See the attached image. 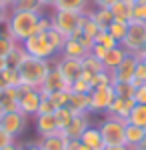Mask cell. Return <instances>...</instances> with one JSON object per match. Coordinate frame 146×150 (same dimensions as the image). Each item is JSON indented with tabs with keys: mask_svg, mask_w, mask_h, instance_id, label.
<instances>
[{
	"mask_svg": "<svg viewBox=\"0 0 146 150\" xmlns=\"http://www.w3.org/2000/svg\"><path fill=\"white\" fill-rule=\"evenodd\" d=\"M96 8H110L114 2H118V0H90Z\"/></svg>",
	"mask_w": 146,
	"mask_h": 150,
	"instance_id": "48",
	"label": "cell"
},
{
	"mask_svg": "<svg viewBox=\"0 0 146 150\" xmlns=\"http://www.w3.org/2000/svg\"><path fill=\"white\" fill-rule=\"evenodd\" d=\"M26 58V52H24V48L18 44V46L12 50L8 56L4 58V64H6V68H12V70H18V66L22 64V60Z\"/></svg>",
	"mask_w": 146,
	"mask_h": 150,
	"instance_id": "29",
	"label": "cell"
},
{
	"mask_svg": "<svg viewBox=\"0 0 146 150\" xmlns=\"http://www.w3.org/2000/svg\"><path fill=\"white\" fill-rule=\"evenodd\" d=\"M42 102V94L38 88H28V86H20V98H18V108L20 112L26 114L28 118H34L38 114V108Z\"/></svg>",
	"mask_w": 146,
	"mask_h": 150,
	"instance_id": "7",
	"label": "cell"
},
{
	"mask_svg": "<svg viewBox=\"0 0 146 150\" xmlns=\"http://www.w3.org/2000/svg\"><path fill=\"white\" fill-rule=\"evenodd\" d=\"M106 32L112 36L114 40L120 44L124 40V36H126V32H128V22H120V20H112L110 22V26L106 28Z\"/></svg>",
	"mask_w": 146,
	"mask_h": 150,
	"instance_id": "30",
	"label": "cell"
},
{
	"mask_svg": "<svg viewBox=\"0 0 146 150\" xmlns=\"http://www.w3.org/2000/svg\"><path fill=\"white\" fill-rule=\"evenodd\" d=\"M92 88H100V86H112L114 82V76L112 72H108V70H100L98 74H94L92 76Z\"/></svg>",
	"mask_w": 146,
	"mask_h": 150,
	"instance_id": "33",
	"label": "cell"
},
{
	"mask_svg": "<svg viewBox=\"0 0 146 150\" xmlns=\"http://www.w3.org/2000/svg\"><path fill=\"white\" fill-rule=\"evenodd\" d=\"M14 142H16V140L12 138L10 134H6V132L0 128V148H2V146H8V144H14Z\"/></svg>",
	"mask_w": 146,
	"mask_h": 150,
	"instance_id": "47",
	"label": "cell"
},
{
	"mask_svg": "<svg viewBox=\"0 0 146 150\" xmlns=\"http://www.w3.org/2000/svg\"><path fill=\"white\" fill-rule=\"evenodd\" d=\"M54 112H56V106L52 104V100H50L48 96H42V102H40V108H38V114H54Z\"/></svg>",
	"mask_w": 146,
	"mask_h": 150,
	"instance_id": "41",
	"label": "cell"
},
{
	"mask_svg": "<svg viewBox=\"0 0 146 150\" xmlns=\"http://www.w3.org/2000/svg\"><path fill=\"white\" fill-rule=\"evenodd\" d=\"M70 90H72V92H78V94H90L92 92V82L84 80V78L80 76L78 80H74L70 84Z\"/></svg>",
	"mask_w": 146,
	"mask_h": 150,
	"instance_id": "38",
	"label": "cell"
},
{
	"mask_svg": "<svg viewBox=\"0 0 146 150\" xmlns=\"http://www.w3.org/2000/svg\"><path fill=\"white\" fill-rule=\"evenodd\" d=\"M12 10L16 12H42V2L40 0H16V4L12 6Z\"/></svg>",
	"mask_w": 146,
	"mask_h": 150,
	"instance_id": "32",
	"label": "cell"
},
{
	"mask_svg": "<svg viewBox=\"0 0 146 150\" xmlns=\"http://www.w3.org/2000/svg\"><path fill=\"white\" fill-rule=\"evenodd\" d=\"M134 0H118L110 6L114 20H120V22H130L132 20V10H134Z\"/></svg>",
	"mask_w": 146,
	"mask_h": 150,
	"instance_id": "18",
	"label": "cell"
},
{
	"mask_svg": "<svg viewBox=\"0 0 146 150\" xmlns=\"http://www.w3.org/2000/svg\"><path fill=\"white\" fill-rule=\"evenodd\" d=\"M90 6V0H58L54 10H70V12H86Z\"/></svg>",
	"mask_w": 146,
	"mask_h": 150,
	"instance_id": "26",
	"label": "cell"
},
{
	"mask_svg": "<svg viewBox=\"0 0 146 150\" xmlns=\"http://www.w3.org/2000/svg\"><path fill=\"white\" fill-rule=\"evenodd\" d=\"M38 146L42 150H66V138L58 132L52 136H44L38 140Z\"/></svg>",
	"mask_w": 146,
	"mask_h": 150,
	"instance_id": "24",
	"label": "cell"
},
{
	"mask_svg": "<svg viewBox=\"0 0 146 150\" xmlns=\"http://www.w3.org/2000/svg\"><path fill=\"white\" fill-rule=\"evenodd\" d=\"M90 96V110L88 114H98V112H104L108 110V106L112 104V100L116 98L112 86H100V88H92Z\"/></svg>",
	"mask_w": 146,
	"mask_h": 150,
	"instance_id": "8",
	"label": "cell"
},
{
	"mask_svg": "<svg viewBox=\"0 0 146 150\" xmlns=\"http://www.w3.org/2000/svg\"><path fill=\"white\" fill-rule=\"evenodd\" d=\"M16 46H18V44H16V42H14L6 32H0V58H2V60L8 56Z\"/></svg>",
	"mask_w": 146,
	"mask_h": 150,
	"instance_id": "35",
	"label": "cell"
},
{
	"mask_svg": "<svg viewBox=\"0 0 146 150\" xmlns=\"http://www.w3.org/2000/svg\"><path fill=\"white\" fill-rule=\"evenodd\" d=\"M10 86H20L18 70L2 68V70H0V90H4V88H10Z\"/></svg>",
	"mask_w": 146,
	"mask_h": 150,
	"instance_id": "28",
	"label": "cell"
},
{
	"mask_svg": "<svg viewBox=\"0 0 146 150\" xmlns=\"http://www.w3.org/2000/svg\"><path fill=\"white\" fill-rule=\"evenodd\" d=\"M136 56H138V58H140V60L146 64V52H140V54H136Z\"/></svg>",
	"mask_w": 146,
	"mask_h": 150,
	"instance_id": "56",
	"label": "cell"
},
{
	"mask_svg": "<svg viewBox=\"0 0 146 150\" xmlns=\"http://www.w3.org/2000/svg\"><path fill=\"white\" fill-rule=\"evenodd\" d=\"M54 68L62 74V78H64L68 84H72L74 80H78L80 76H82V60L60 56V60L54 62Z\"/></svg>",
	"mask_w": 146,
	"mask_h": 150,
	"instance_id": "11",
	"label": "cell"
},
{
	"mask_svg": "<svg viewBox=\"0 0 146 150\" xmlns=\"http://www.w3.org/2000/svg\"><path fill=\"white\" fill-rule=\"evenodd\" d=\"M26 124H28V116L22 114L20 110L18 112H4L2 118H0V128L6 134H10L14 140L26 130Z\"/></svg>",
	"mask_w": 146,
	"mask_h": 150,
	"instance_id": "9",
	"label": "cell"
},
{
	"mask_svg": "<svg viewBox=\"0 0 146 150\" xmlns=\"http://www.w3.org/2000/svg\"><path fill=\"white\" fill-rule=\"evenodd\" d=\"M0 2H2V4H4L6 8H10V10H12V6L16 4V0H0Z\"/></svg>",
	"mask_w": 146,
	"mask_h": 150,
	"instance_id": "52",
	"label": "cell"
},
{
	"mask_svg": "<svg viewBox=\"0 0 146 150\" xmlns=\"http://www.w3.org/2000/svg\"><path fill=\"white\" fill-rule=\"evenodd\" d=\"M42 12H16L10 10V16L6 20V34L10 36L16 44H22L24 40H28L32 34H36V26L40 20Z\"/></svg>",
	"mask_w": 146,
	"mask_h": 150,
	"instance_id": "1",
	"label": "cell"
},
{
	"mask_svg": "<svg viewBox=\"0 0 146 150\" xmlns=\"http://www.w3.org/2000/svg\"><path fill=\"white\" fill-rule=\"evenodd\" d=\"M138 62H140V58L136 56V54H128V56L120 62V66L112 72L114 82H132V80H134Z\"/></svg>",
	"mask_w": 146,
	"mask_h": 150,
	"instance_id": "12",
	"label": "cell"
},
{
	"mask_svg": "<svg viewBox=\"0 0 146 150\" xmlns=\"http://www.w3.org/2000/svg\"><path fill=\"white\" fill-rule=\"evenodd\" d=\"M8 16H10V8H6V6L0 2V24H6Z\"/></svg>",
	"mask_w": 146,
	"mask_h": 150,
	"instance_id": "49",
	"label": "cell"
},
{
	"mask_svg": "<svg viewBox=\"0 0 146 150\" xmlns=\"http://www.w3.org/2000/svg\"><path fill=\"white\" fill-rule=\"evenodd\" d=\"M146 130L140 126H134V124H126V130H124V144L128 146V148L136 150L140 146V142L144 138Z\"/></svg>",
	"mask_w": 146,
	"mask_h": 150,
	"instance_id": "22",
	"label": "cell"
},
{
	"mask_svg": "<svg viewBox=\"0 0 146 150\" xmlns=\"http://www.w3.org/2000/svg\"><path fill=\"white\" fill-rule=\"evenodd\" d=\"M46 36H48V40H50L52 48H54L58 54H60V52H62V48H64V42H66V36L60 34L58 30H54V28H50V30L46 32Z\"/></svg>",
	"mask_w": 146,
	"mask_h": 150,
	"instance_id": "36",
	"label": "cell"
},
{
	"mask_svg": "<svg viewBox=\"0 0 146 150\" xmlns=\"http://www.w3.org/2000/svg\"><path fill=\"white\" fill-rule=\"evenodd\" d=\"M126 124H134V126H140L146 130V104H136L130 110V116H128Z\"/></svg>",
	"mask_w": 146,
	"mask_h": 150,
	"instance_id": "27",
	"label": "cell"
},
{
	"mask_svg": "<svg viewBox=\"0 0 146 150\" xmlns=\"http://www.w3.org/2000/svg\"><path fill=\"white\" fill-rule=\"evenodd\" d=\"M54 116H56V120H58V126H60V130H64V128L70 124V120L74 118V112H72L68 106H62V108H56Z\"/></svg>",
	"mask_w": 146,
	"mask_h": 150,
	"instance_id": "34",
	"label": "cell"
},
{
	"mask_svg": "<svg viewBox=\"0 0 146 150\" xmlns=\"http://www.w3.org/2000/svg\"><path fill=\"white\" fill-rule=\"evenodd\" d=\"M18 98H20V86H10L0 90V110L2 112H18Z\"/></svg>",
	"mask_w": 146,
	"mask_h": 150,
	"instance_id": "16",
	"label": "cell"
},
{
	"mask_svg": "<svg viewBox=\"0 0 146 150\" xmlns=\"http://www.w3.org/2000/svg\"><path fill=\"white\" fill-rule=\"evenodd\" d=\"M52 64L50 60H40V58L28 56L22 60V64L18 66V78H20V86H28V88H40V84L44 82L46 74L50 72Z\"/></svg>",
	"mask_w": 146,
	"mask_h": 150,
	"instance_id": "2",
	"label": "cell"
},
{
	"mask_svg": "<svg viewBox=\"0 0 146 150\" xmlns=\"http://www.w3.org/2000/svg\"><path fill=\"white\" fill-rule=\"evenodd\" d=\"M88 54V50L80 44L76 38H66V42H64V48H62V52H60V56L64 58H74V60H82V58Z\"/></svg>",
	"mask_w": 146,
	"mask_h": 150,
	"instance_id": "20",
	"label": "cell"
},
{
	"mask_svg": "<svg viewBox=\"0 0 146 150\" xmlns=\"http://www.w3.org/2000/svg\"><path fill=\"white\" fill-rule=\"evenodd\" d=\"M138 86V84H146V64L140 60L138 66H136V74H134V80H132Z\"/></svg>",
	"mask_w": 146,
	"mask_h": 150,
	"instance_id": "42",
	"label": "cell"
},
{
	"mask_svg": "<svg viewBox=\"0 0 146 150\" xmlns=\"http://www.w3.org/2000/svg\"><path fill=\"white\" fill-rule=\"evenodd\" d=\"M88 16L98 24L100 30H106V28L110 26V22L114 20L110 8H94V10H88Z\"/></svg>",
	"mask_w": 146,
	"mask_h": 150,
	"instance_id": "25",
	"label": "cell"
},
{
	"mask_svg": "<svg viewBox=\"0 0 146 150\" xmlns=\"http://www.w3.org/2000/svg\"><path fill=\"white\" fill-rule=\"evenodd\" d=\"M42 2V8H56V4H58V0H40Z\"/></svg>",
	"mask_w": 146,
	"mask_h": 150,
	"instance_id": "50",
	"label": "cell"
},
{
	"mask_svg": "<svg viewBox=\"0 0 146 150\" xmlns=\"http://www.w3.org/2000/svg\"><path fill=\"white\" fill-rule=\"evenodd\" d=\"M66 150H90V148L84 146L80 140H66Z\"/></svg>",
	"mask_w": 146,
	"mask_h": 150,
	"instance_id": "45",
	"label": "cell"
},
{
	"mask_svg": "<svg viewBox=\"0 0 146 150\" xmlns=\"http://www.w3.org/2000/svg\"><path fill=\"white\" fill-rule=\"evenodd\" d=\"M70 90H62V92H56L52 94V96H48L50 100H52V104L56 106V108H62V106H68V100H70Z\"/></svg>",
	"mask_w": 146,
	"mask_h": 150,
	"instance_id": "39",
	"label": "cell"
},
{
	"mask_svg": "<svg viewBox=\"0 0 146 150\" xmlns=\"http://www.w3.org/2000/svg\"><path fill=\"white\" fill-rule=\"evenodd\" d=\"M34 126H36V132L40 138L44 136H52V134H58L60 132V126H58V120L54 114H38L34 116Z\"/></svg>",
	"mask_w": 146,
	"mask_h": 150,
	"instance_id": "14",
	"label": "cell"
},
{
	"mask_svg": "<svg viewBox=\"0 0 146 150\" xmlns=\"http://www.w3.org/2000/svg\"><path fill=\"white\" fill-rule=\"evenodd\" d=\"M142 52H146V46H144V50H142Z\"/></svg>",
	"mask_w": 146,
	"mask_h": 150,
	"instance_id": "59",
	"label": "cell"
},
{
	"mask_svg": "<svg viewBox=\"0 0 146 150\" xmlns=\"http://www.w3.org/2000/svg\"><path fill=\"white\" fill-rule=\"evenodd\" d=\"M70 92H72V90H70ZM68 108H70L74 114H88V110H90V96H88V94L72 92V94H70V100H68Z\"/></svg>",
	"mask_w": 146,
	"mask_h": 150,
	"instance_id": "21",
	"label": "cell"
},
{
	"mask_svg": "<svg viewBox=\"0 0 146 150\" xmlns=\"http://www.w3.org/2000/svg\"><path fill=\"white\" fill-rule=\"evenodd\" d=\"M0 150H18V146H16V142H14V144H8V146H2Z\"/></svg>",
	"mask_w": 146,
	"mask_h": 150,
	"instance_id": "53",
	"label": "cell"
},
{
	"mask_svg": "<svg viewBox=\"0 0 146 150\" xmlns=\"http://www.w3.org/2000/svg\"><path fill=\"white\" fill-rule=\"evenodd\" d=\"M98 130L102 134V140L106 146H120L124 144V130H126V122L114 116H106L98 124Z\"/></svg>",
	"mask_w": 146,
	"mask_h": 150,
	"instance_id": "5",
	"label": "cell"
},
{
	"mask_svg": "<svg viewBox=\"0 0 146 150\" xmlns=\"http://www.w3.org/2000/svg\"><path fill=\"white\" fill-rule=\"evenodd\" d=\"M132 20L146 22V0L136 2V4H134V10H132Z\"/></svg>",
	"mask_w": 146,
	"mask_h": 150,
	"instance_id": "40",
	"label": "cell"
},
{
	"mask_svg": "<svg viewBox=\"0 0 146 150\" xmlns=\"http://www.w3.org/2000/svg\"><path fill=\"white\" fill-rule=\"evenodd\" d=\"M80 16L78 12H70V10H52L50 14V20H52V28L58 30L60 34L72 36L80 26Z\"/></svg>",
	"mask_w": 146,
	"mask_h": 150,
	"instance_id": "6",
	"label": "cell"
},
{
	"mask_svg": "<svg viewBox=\"0 0 146 150\" xmlns=\"http://www.w3.org/2000/svg\"><path fill=\"white\" fill-rule=\"evenodd\" d=\"M128 56V52L124 50L120 44L116 48H110V50H106V54H104V58H102V66H104V70H108V72H114V70L120 66V62H122L124 58Z\"/></svg>",
	"mask_w": 146,
	"mask_h": 150,
	"instance_id": "17",
	"label": "cell"
},
{
	"mask_svg": "<svg viewBox=\"0 0 146 150\" xmlns=\"http://www.w3.org/2000/svg\"><path fill=\"white\" fill-rule=\"evenodd\" d=\"M2 68H6V64H4V60L0 58V70H2Z\"/></svg>",
	"mask_w": 146,
	"mask_h": 150,
	"instance_id": "57",
	"label": "cell"
},
{
	"mask_svg": "<svg viewBox=\"0 0 146 150\" xmlns=\"http://www.w3.org/2000/svg\"><path fill=\"white\" fill-rule=\"evenodd\" d=\"M134 2H142V0H134Z\"/></svg>",
	"mask_w": 146,
	"mask_h": 150,
	"instance_id": "58",
	"label": "cell"
},
{
	"mask_svg": "<svg viewBox=\"0 0 146 150\" xmlns=\"http://www.w3.org/2000/svg\"><path fill=\"white\" fill-rule=\"evenodd\" d=\"M30 150H42L38 146V142H30Z\"/></svg>",
	"mask_w": 146,
	"mask_h": 150,
	"instance_id": "55",
	"label": "cell"
},
{
	"mask_svg": "<svg viewBox=\"0 0 146 150\" xmlns=\"http://www.w3.org/2000/svg\"><path fill=\"white\" fill-rule=\"evenodd\" d=\"M120 46L128 54H140L146 46V22L140 20H130L128 22V32L120 42Z\"/></svg>",
	"mask_w": 146,
	"mask_h": 150,
	"instance_id": "3",
	"label": "cell"
},
{
	"mask_svg": "<svg viewBox=\"0 0 146 150\" xmlns=\"http://www.w3.org/2000/svg\"><path fill=\"white\" fill-rule=\"evenodd\" d=\"M134 102L136 104H146V84H138V86H136Z\"/></svg>",
	"mask_w": 146,
	"mask_h": 150,
	"instance_id": "44",
	"label": "cell"
},
{
	"mask_svg": "<svg viewBox=\"0 0 146 150\" xmlns=\"http://www.w3.org/2000/svg\"><path fill=\"white\" fill-rule=\"evenodd\" d=\"M20 46L24 48V52H26L28 56L40 58V60H52V58L58 54L56 50L52 48L50 40H48V36H46V34H40V32L32 34L28 40H24Z\"/></svg>",
	"mask_w": 146,
	"mask_h": 150,
	"instance_id": "4",
	"label": "cell"
},
{
	"mask_svg": "<svg viewBox=\"0 0 146 150\" xmlns=\"http://www.w3.org/2000/svg\"><path fill=\"white\" fill-rule=\"evenodd\" d=\"M106 50H108V48H104L102 44H94V46L90 48V54H94L98 60H102V58H104V54H106Z\"/></svg>",
	"mask_w": 146,
	"mask_h": 150,
	"instance_id": "46",
	"label": "cell"
},
{
	"mask_svg": "<svg viewBox=\"0 0 146 150\" xmlns=\"http://www.w3.org/2000/svg\"><path fill=\"white\" fill-rule=\"evenodd\" d=\"M136 106L134 98H114L112 104L108 106V110H106V116H114V118H120V120H128V116H130V110Z\"/></svg>",
	"mask_w": 146,
	"mask_h": 150,
	"instance_id": "15",
	"label": "cell"
},
{
	"mask_svg": "<svg viewBox=\"0 0 146 150\" xmlns=\"http://www.w3.org/2000/svg\"><path fill=\"white\" fill-rule=\"evenodd\" d=\"M50 28H52V20H50V16L42 14V16H40V20H38V26H36V32H40V34H46Z\"/></svg>",
	"mask_w": 146,
	"mask_h": 150,
	"instance_id": "43",
	"label": "cell"
},
{
	"mask_svg": "<svg viewBox=\"0 0 146 150\" xmlns=\"http://www.w3.org/2000/svg\"><path fill=\"white\" fill-rule=\"evenodd\" d=\"M104 150H132V148H128L126 144H120V146H106Z\"/></svg>",
	"mask_w": 146,
	"mask_h": 150,
	"instance_id": "51",
	"label": "cell"
},
{
	"mask_svg": "<svg viewBox=\"0 0 146 150\" xmlns=\"http://www.w3.org/2000/svg\"><path fill=\"white\" fill-rule=\"evenodd\" d=\"M80 142H82L84 146H88L90 150H104L106 148V144H104V140H102V134H100V130H98V126H92V124L86 128V132L82 134Z\"/></svg>",
	"mask_w": 146,
	"mask_h": 150,
	"instance_id": "19",
	"label": "cell"
},
{
	"mask_svg": "<svg viewBox=\"0 0 146 150\" xmlns=\"http://www.w3.org/2000/svg\"><path fill=\"white\" fill-rule=\"evenodd\" d=\"M38 90H40L42 96H52V94L62 92V90H70V84L62 78V74H60V72L54 68V64H52L50 72L46 74L44 82L40 84V88H38Z\"/></svg>",
	"mask_w": 146,
	"mask_h": 150,
	"instance_id": "10",
	"label": "cell"
},
{
	"mask_svg": "<svg viewBox=\"0 0 146 150\" xmlns=\"http://www.w3.org/2000/svg\"><path fill=\"white\" fill-rule=\"evenodd\" d=\"M136 150H146V134H144V138H142V142H140V146Z\"/></svg>",
	"mask_w": 146,
	"mask_h": 150,
	"instance_id": "54",
	"label": "cell"
},
{
	"mask_svg": "<svg viewBox=\"0 0 146 150\" xmlns=\"http://www.w3.org/2000/svg\"><path fill=\"white\" fill-rule=\"evenodd\" d=\"M100 70H104V66H102V62L94 54L88 52L86 56L82 58V78L84 80H92V76L98 74Z\"/></svg>",
	"mask_w": 146,
	"mask_h": 150,
	"instance_id": "23",
	"label": "cell"
},
{
	"mask_svg": "<svg viewBox=\"0 0 146 150\" xmlns=\"http://www.w3.org/2000/svg\"><path fill=\"white\" fill-rule=\"evenodd\" d=\"M112 88L118 98H134V90H136L134 82H112Z\"/></svg>",
	"mask_w": 146,
	"mask_h": 150,
	"instance_id": "31",
	"label": "cell"
},
{
	"mask_svg": "<svg viewBox=\"0 0 146 150\" xmlns=\"http://www.w3.org/2000/svg\"><path fill=\"white\" fill-rule=\"evenodd\" d=\"M88 126H90L88 114H74V118L70 120V124H68L64 130H60V134L66 140H80Z\"/></svg>",
	"mask_w": 146,
	"mask_h": 150,
	"instance_id": "13",
	"label": "cell"
},
{
	"mask_svg": "<svg viewBox=\"0 0 146 150\" xmlns=\"http://www.w3.org/2000/svg\"><path fill=\"white\" fill-rule=\"evenodd\" d=\"M94 44H102V46L108 48V50H110V48H116V46H118V42H116V40H114L112 36L106 32V30H100V32L96 34V38H94Z\"/></svg>",
	"mask_w": 146,
	"mask_h": 150,
	"instance_id": "37",
	"label": "cell"
}]
</instances>
